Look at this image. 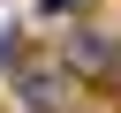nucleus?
<instances>
[{
	"label": "nucleus",
	"instance_id": "f257e3e1",
	"mask_svg": "<svg viewBox=\"0 0 121 113\" xmlns=\"http://www.w3.org/2000/svg\"><path fill=\"white\" fill-rule=\"evenodd\" d=\"M68 53H76V60H83V68H106V60H113V53H106V45H98V38H68Z\"/></svg>",
	"mask_w": 121,
	"mask_h": 113
}]
</instances>
